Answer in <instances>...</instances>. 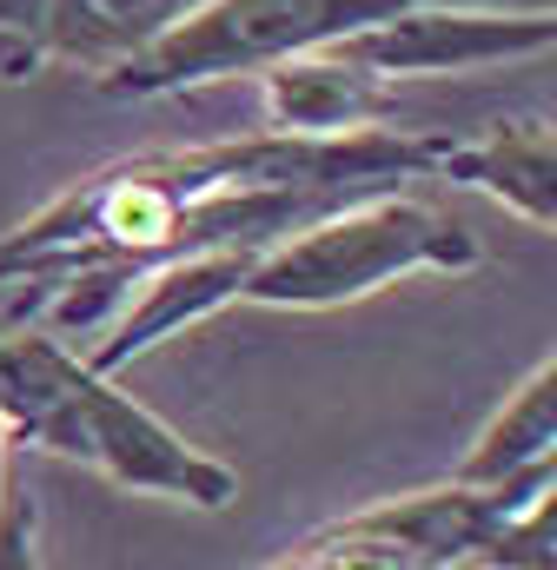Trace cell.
<instances>
[{"instance_id": "cell-7", "label": "cell", "mask_w": 557, "mask_h": 570, "mask_svg": "<svg viewBox=\"0 0 557 570\" xmlns=\"http://www.w3.org/2000/svg\"><path fill=\"white\" fill-rule=\"evenodd\" d=\"M260 107H266L273 134L332 140V134H365V127L392 120L399 94H392V80L339 60L332 47H312V53H292L260 73Z\"/></svg>"}, {"instance_id": "cell-3", "label": "cell", "mask_w": 557, "mask_h": 570, "mask_svg": "<svg viewBox=\"0 0 557 570\" xmlns=\"http://www.w3.org/2000/svg\"><path fill=\"white\" fill-rule=\"evenodd\" d=\"M405 13V0H199L179 27H166L146 53L100 73V94L153 100V94H193L213 80L266 73L292 53L332 47L372 20Z\"/></svg>"}, {"instance_id": "cell-1", "label": "cell", "mask_w": 557, "mask_h": 570, "mask_svg": "<svg viewBox=\"0 0 557 570\" xmlns=\"http://www.w3.org/2000/svg\"><path fill=\"white\" fill-rule=\"evenodd\" d=\"M0 431L94 464L120 491L179 498L193 511H226L240 498V471L186 444L166 419H153L134 392H120L107 372L74 358L53 332H7L0 338Z\"/></svg>"}, {"instance_id": "cell-9", "label": "cell", "mask_w": 557, "mask_h": 570, "mask_svg": "<svg viewBox=\"0 0 557 570\" xmlns=\"http://www.w3.org/2000/svg\"><path fill=\"white\" fill-rule=\"evenodd\" d=\"M199 0H40V53L74 60L87 73H114L146 53L166 27H179Z\"/></svg>"}, {"instance_id": "cell-14", "label": "cell", "mask_w": 557, "mask_h": 570, "mask_svg": "<svg viewBox=\"0 0 557 570\" xmlns=\"http://www.w3.org/2000/svg\"><path fill=\"white\" fill-rule=\"evenodd\" d=\"M405 7H451V13H518V20H551L557 0H405Z\"/></svg>"}, {"instance_id": "cell-10", "label": "cell", "mask_w": 557, "mask_h": 570, "mask_svg": "<svg viewBox=\"0 0 557 570\" xmlns=\"http://www.w3.org/2000/svg\"><path fill=\"white\" fill-rule=\"evenodd\" d=\"M557 458V358H545L498 412L491 425L471 438V451L458 458V484H505V478H525L538 464Z\"/></svg>"}, {"instance_id": "cell-2", "label": "cell", "mask_w": 557, "mask_h": 570, "mask_svg": "<svg viewBox=\"0 0 557 570\" xmlns=\"http://www.w3.org/2000/svg\"><path fill=\"white\" fill-rule=\"evenodd\" d=\"M478 259L485 246L471 226L418 199H399V193H372V199L319 213L312 226L266 246L240 285V298L278 305V312H332V305L385 292L405 273H471Z\"/></svg>"}, {"instance_id": "cell-4", "label": "cell", "mask_w": 557, "mask_h": 570, "mask_svg": "<svg viewBox=\"0 0 557 570\" xmlns=\"http://www.w3.org/2000/svg\"><path fill=\"white\" fill-rule=\"evenodd\" d=\"M557 491V458L505 478V484H431V491H405L385 498L372 511H352L299 544H285L278 558H266L260 570H451L471 564L498 524H511L525 504Z\"/></svg>"}, {"instance_id": "cell-13", "label": "cell", "mask_w": 557, "mask_h": 570, "mask_svg": "<svg viewBox=\"0 0 557 570\" xmlns=\"http://www.w3.org/2000/svg\"><path fill=\"white\" fill-rule=\"evenodd\" d=\"M40 33L33 27H0V80H27L40 67Z\"/></svg>"}, {"instance_id": "cell-11", "label": "cell", "mask_w": 557, "mask_h": 570, "mask_svg": "<svg viewBox=\"0 0 557 570\" xmlns=\"http://www.w3.org/2000/svg\"><path fill=\"white\" fill-rule=\"evenodd\" d=\"M478 564L491 570H551V498L525 504L511 524L491 531V544L478 551Z\"/></svg>"}, {"instance_id": "cell-8", "label": "cell", "mask_w": 557, "mask_h": 570, "mask_svg": "<svg viewBox=\"0 0 557 570\" xmlns=\"http://www.w3.org/2000/svg\"><path fill=\"white\" fill-rule=\"evenodd\" d=\"M431 179L478 186L538 233L557 226V146L545 120H511V127H491L478 140H444Z\"/></svg>"}, {"instance_id": "cell-5", "label": "cell", "mask_w": 557, "mask_h": 570, "mask_svg": "<svg viewBox=\"0 0 557 570\" xmlns=\"http://www.w3.org/2000/svg\"><path fill=\"white\" fill-rule=\"evenodd\" d=\"M551 40L557 20L405 7L392 20H372V27L332 40V53L379 80H431V73H478V67H505V60H531V53H551Z\"/></svg>"}, {"instance_id": "cell-15", "label": "cell", "mask_w": 557, "mask_h": 570, "mask_svg": "<svg viewBox=\"0 0 557 570\" xmlns=\"http://www.w3.org/2000/svg\"><path fill=\"white\" fill-rule=\"evenodd\" d=\"M7 444H13V438L0 431V504H7V491H13V478H7Z\"/></svg>"}, {"instance_id": "cell-6", "label": "cell", "mask_w": 557, "mask_h": 570, "mask_svg": "<svg viewBox=\"0 0 557 570\" xmlns=\"http://www.w3.org/2000/svg\"><path fill=\"white\" fill-rule=\"evenodd\" d=\"M253 259L260 253H240V246H219V253H186V259H166V266H153V273H139V298L120 312V325H114V338L107 345H94V372H120V365H134L146 358L153 345H166V338H179L186 325H199V318H213V312H226V305H240V285L253 273Z\"/></svg>"}, {"instance_id": "cell-12", "label": "cell", "mask_w": 557, "mask_h": 570, "mask_svg": "<svg viewBox=\"0 0 557 570\" xmlns=\"http://www.w3.org/2000/svg\"><path fill=\"white\" fill-rule=\"evenodd\" d=\"M33 531H40L33 498H27V491H7V504H0V570H40Z\"/></svg>"}]
</instances>
